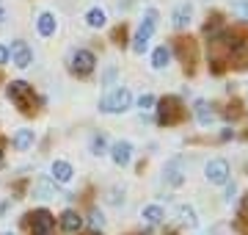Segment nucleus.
Wrapping results in <instances>:
<instances>
[{
	"instance_id": "nucleus-7",
	"label": "nucleus",
	"mask_w": 248,
	"mask_h": 235,
	"mask_svg": "<svg viewBox=\"0 0 248 235\" xmlns=\"http://www.w3.org/2000/svg\"><path fill=\"white\" fill-rule=\"evenodd\" d=\"M69 69L75 75H80V78H86V75H91L94 72V67H97V55L91 53V50H75L72 53V58H69Z\"/></svg>"
},
{
	"instance_id": "nucleus-33",
	"label": "nucleus",
	"mask_w": 248,
	"mask_h": 235,
	"mask_svg": "<svg viewBox=\"0 0 248 235\" xmlns=\"http://www.w3.org/2000/svg\"><path fill=\"white\" fill-rule=\"evenodd\" d=\"M3 235H14V233H3Z\"/></svg>"
},
{
	"instance_id": "nucleus-6",
	"label": "nucleus",
	"mask_w": 248,
	"mask_h": 235,
	"mask_svg": "<svg viewBox=\"0 0 248 235\" xmlns=\"http://www.w3.org/2000/svg\"><path fill=\"white\" fill-rule=\"evenodd\" d=\"M174 50H177L179 61L185 64V72L193 75L196 72V58H199V50H196V42L190 36H182L174 42Z\"/></svg>"
},
{
	"instance_id": "nucleus-3",
	"label": "nucleus",
	"mask_w": 248,
	"mask_h": 235,
	"mask_svg": "<svg viewBox=\"0 0 248 235\" xmlns=\"http://www.w3.org/2000/svg\"><path fill=\"white\" fill-rule=\"evenodd\" d=\"M133 108V94L130 89H113L110 94L99 100V111L102 114H124V111Z\"/></svg>"
},
{
	"instance_id": "nucleus-11",
	"label": "nucleus",
	"mask_w": 248,
	"mask_h": 235,
	"mask_svg": "<svg viewBox=\"0 0 248 235\" xmlns=\"http://www.w3.org/2000/svg\"><path fill=\"white\" fill-rule=\"evenodd\" d=\"M110 161H113L116 166H127V163L133 161V144H130V141H116V144L110 147Z\"/></svg>"
},
{
	"instance_id": "nucleus-19",
	"label": "nucleus",
	"mask_w": 248,
	"mask_h": 235,
	"mask_svg": "<svg viewBox=\"0 0 248 235\" xmlns=\"http://www.w3.org/2000/svg\"><path fill=\"white\" fill-rule=\"evenodd\" d=\"M141 216H143V221H146V224H160V221L166 218V213H163V208H160V205H146Z\"/></svg>"
},
{
	"instance_id": "nucleus-9",
	"label": "nucleus",
	"mask_w": 248,
	"mask_h": 235,
	"mask_svg": "<svg viewBox=\"0 0 248 235\" xmlns=\"http://www.w3.org/2000/svg\"><path fill=\"white\" fill-rule=\"evenodd\" d=\"M9 55H11V64H14V67H19V69L31 67V61H33V50H31V47H28V42H22V39H14V42H11Z\"/></svg>"
},
{
	"instance_id": "nucleus-17",
	"label": "nucleus",
	"mask_w": 248,
	"mask_h": 235,
	"mask_svg": "<svg viewBox=\"0 0 248 235\" xmlns=\"http://www.w3.org/2000/svg\"><path fill=\"white\" fill-rule=\"evenodd\" d=\"M105 22H108L105 9H99V6H94V9H89V11H86V25H89V28H105Z\"/></svg>"
},
{
	"instance_id": "nucleus-30",
	"label": "nucleus",
	"mask_w": 248,
	"mask_h": 235,
	"mask_svg": "<svg viewBox=\"0 0 248 235\" xmlns=\"http://www.w3.org/2000/svg\"><path fill=\"white\" fill-rule=\"evenodd\" d=\"M3 19H6V9H3V6H0V22H3Z\"/></svg>"
},
{
	"instance_id": "nucleus-21",
	"label": "nucleus",
	"mask_w": 248,
	"mask_h": 235,
	"mask_svg": "<svg viewBox=\"0 0 248 235\" xmlns=\"http://www.w3.org/2000/svg\"><path fill=\"white\" fill-rule=\"evenodd\" d=\"M33 194L36 197H42V199H55V197H63V194H58V191L53 188V185H50V183L47 180H39L33 185Z\"/></svg>"
},
{
	"instance_id": "nucleus-12",
	"label": "nucleus",
	"mask_w": 248,
	"mask_h": 235,
	"mask_svg": "<svg viewBox=\"0 0 248 235\" xmlns=\"http://www.w3.org/2000/svg\"><path fill=\"white\" fill-rule=\"evenodd\" d=\"M190 17H193V6L190 3H179L177 9H174V14H171V25L177 28V31H185L190 25Z\"/></svg>"
},
{
	"instance_id": "nucleus-13",
	"label": "nucleus",
	"mask_w": 248,
	"mask_h": 235,
	"mask_svg": "<svg viewBox=\"0 0 248 235\" xmlns=\"http://www.w3.org/2000/svg\"><path fill=\"white\" fill-rule=\"evenodd\" d=\"M163 174H166V183H169V185H174V188L185 183V172H182V161H179V158H174V161L166 163Z\"/></svg>"
},
{
	"instance_id": "nucleus-28",
	"label": "nucleus",
	"mask_w": 248,
	"mask_h": 235,
	"mask_svg": "<svg viewBox=\"0 0 248 235\" xmlns=\"http://www.w3.org/2000/svg\"><path fill=\"white\" fill-rule=\"evenodd\" d=\"M89 224L94 227V230H99V227L105 224V216H102V213H99L97 208H94V210H91V216H89Z\"/></svg>"
},
{
	"instance_id": "nucleus-26",
	"label": "nucleus",
	"mask_w": 248,
	"mask_h": 235,
	"mask_svg": "<svg viewBox=\"0 0 248 235\" xmlns=\"http://www.w3.org/2000/svg\"><path fill=\"white\" fill-rule=\"evenodd\" d=\"M229 3H232V9L237 11L240 17L248 19V0H229Z\"/></svg>"
},
{
	"instance_id": "nucleus-23",
	"label": "nucleus",
	"mask_w": 248,
	"mask_h": 235,
	"mask_svg": "<svg viewBox=\"0 0 248 235\" xmlns=\"http://www.w3.org/2000/svg\"><path fill=\"white\" fill-rule=\"evenodd\" d=\"M91 152H94V155H105L108 152V138L102 136V133L91 138Z\"/></svg>"
},
{
	"instance_id": "nucleus-15",
	"label": "nucleus",
	"mask_w": 248,
	"mask_h": 235,
	"mask_svg": "<svg viewBox=\"0 0 248 235\" xmlns=\"http://www.w3.org/2000/svg\"><path fill=\"white\" fill-rule=\"evenodd\" d=\"M36 141V133L33 130H28V127H22V130H17L14 133V138H11V147L14 150H19V152H25V150H31Z\"/></svg>"
},
{
	"instance_id": "nucleus-10",
	"label": "nucleus",
	"mask_w": 248,
	"mask_h": 235,
	"mask_svg": "<svg viewBox=\"0 0 248 235\" xmlns=\"http://www.w3.org/2000/svg\"><path fill=\"white\" fill-rule=\"evenodd\" d=\"M58 224H61V230L66 235H78L80 230H83V216H80L78 210H72V208H66L61 213V218H58Z\"/></svg>"
},
{
	"instance_id": "nucleus-8",
	"label": "nucleus",
	"mask_w": 248,
	"mask_h": 235,
	"mask_svg": "<svg viewBox=\"0 0 248 235\" xmlns=\"http://www.w3.org/2000/svg\"><path fill=\"white\" fill-rule=\"evenodd\" d=\"M204 177L213 183V185H226L229 183V163L223 161V158H215L204 166Z\"/></svg>"
},
{
	"instance_id": "nucleus-25",
	"label": "nucleus",
	"mask_w": 248,
	"mask_h": 235,
	"mask_svg": "<svg viewBox=\"0 0 248 235\" xmlns=\"http://www.w3.org/2000/svg\"><path fill=\"white\" fill-rule=\"evenodd\" d=\"M110 39H113V45L124 47V45H127V28H124V25L113 28V34H110Z\"/></svg>"
},
{
	"instance_id": "nucleus-29",
	"label": "nucleus",
	"mask_w": 248,
	"mask_h": 235,
	"mask_svg": "<svg viewBox=\"0 0 248 235\" xmlns=\"http://www.w3.org/2000/svg\"><path fill=\"white\" fill-rule=\"evenodd\" d=\"M9 58H11V55H9V47L0 45V64H9Z\"/></svg>"
},
{
	"instance_id": "nucleus-24",
	"label": "nucleus",
	"mask_w": 248,
	"mask_h": 235,
	"mask_svg": "<svg viewBox=\"0 0 248 235\" xmlns=\"http://www.w3.org/2000/svg\"><path fill=\"white\" fill-rule=\"evenodd\" d=\"M234 230L240 235H248V210H240L237 218H234Z\"/></svg>"
},
{
	"instance_id": "nucleus-14",
	"label": "nucleus",
	"mask_w": 248,
	"mask_h": 235,
	"mask_svg": "<svg viewBox=\"0 0 248 235\" xmlns=\"http://www.w3.org/2000/svg\"><path fill=\"white\" fill-rule=\"evenodd\" d=\"M72 174H75V169H72V163H66V161H53V166H50L53 183H69Z\"/></svg>"
},
{
	"instance_id": "nucleus-20",
	"label": "nucleus",
	"mask_w": 248,
	"mask_h": 235,
	"mask_svg": "<svg viewBox=\"0 0 248 235\" xmlns=\"http://www.w3.org/2000/svg\"><path fill=\"white\" fill-rule=\"evenodd\" d=\"M179 224L182 227H190V230H193L196 224H199V218H196V210L190 208V205H179Z\"/></svg>"
},
{
	"instance_id": "nucleus-31",
	"label": "nucleus",
	"mask_w": 248,
	"mask_h": 235,
	"mask_svg": "<svg viewBox=\"0 0 248 235\" xmlns=\"http://www.w3.org/2000/svg\"><path fill=\"white\" fill-rule=\"evenodd\" d=\"M86 235H102V233H99V230H91V233H86Z\"/></svg>"
},
{
	"instance_id": "nucleus-2",
	"label": "nucleus",
	"mask_w": 248,
	"mask_h": 235,
	"mask_svg": "<svg viewBox=\"0 0 248 235\" xmlns=\"http://www.w3.org/2000/svg\"><path fill=\"white\" fill-rule=\"evenodd\" d=\"M6 94H9V100L14 102L19 108V114H25V117H31V114H36V94H33V86H28L25 81H11L9 86H6Z\"/></svg>"
},
{
	"instance_id": "nucleus-32",
	"label": "nucleus",
	"mask_w": 248,
	"mask_h": 235,
	"mask_svg": "<svg viewBox=\"0 0 248 235\" xmlns=\"http://www.w3.org/2000/svg\"><path fill=\"white\" fill-rule=\"evenodd\" d=\"M0 163H3V141H0Z\"/></svg>"
},
{
	"instance_id": "nucleus-27",
	"label": "nucleus",
	"mask_w": 248,
	"mask_h": 235,
	"mask_svg": "<svg viewBox=\"0 0 248 235\" xmlns=\"http://www.w3.org/2000/svg\"><path fill=\"white\" fill-rule=\"evenodd\" d=\"M155 102H157V97H152V94H141V97H138V108L149 111V108H155Z\"/></svg>"
},
{
	"instance_id": "nucleus-16",
	"label": "nucleus",
	"mask_w": 248,
	"mask_h": 235,
	"mask_svg": "<svg viewBox=\"0 0 248 235\" xmlns=\"http://www.w3.org/2000/svg\"><path fill=\"white\" fill-rule=\"evenodd\" d=\"M36 31H39L42 36H53L55 34V17L50 14V11H42V14H39V19H36Z\"/></svg>"
},
{
	"instance_id": "nucleus-4",
	"label": "nucleus",
	"mask_w": 248,
	"mask_h": 235,
	"mask_svg": "<svg viewBox=\"0 0 248 235\" xmlns=\"http://www.w3.org/2000/svg\"><path fill=\"white\" fill-rule=\"evenodd\" d=\"M155 28H157V11H146V17H143V22L138 25L135 39H133L135 53H143V50L149 47V39H152V34H155Z\"/></svg>"
},
{
	"instance_id": "nucleus-22",
	"label": "nucleus",
	"mask_w": 248,
	"mask_h": 235,
	"mask_svg": "<svg viewBox=\"0 0 248 235\" xmlns=\"http://www.w3.org/2000/svg\"><path fill=\"white\" fill-rule=\"evenodd\" d=\"M213 111H210V105H207V102H202V100H199V102H196V119H199V125H210V122H213Z\"/></svg>"
},
{
	"instance_id": "nucleus-18",
	"label": "nucleus",
	"mask_w": 248,
	"mask_h": 235,
	"mask_svg": "<svg viewBox=\"0 0 248 235\" xmlns=\"http://www.w3.org/2000/svg\"><path fill=\"white\" fill-rule=\"evenodd\" d=\"M169 61H171V50H169V47H166V45L155 47V53H152V67H155V69H166Z\"/></svg>"
},
{
	"instance_id": "nucleus-1",
	"label": "nucleus",
	"mask_w": 248,
	"mask_h": 235,
	"mask_svg": "<svg viewBox=\"0 0 248 235\" xmlns=\"http://www.w3.org/2000/svg\"><path fill=\"white\" fill-rule=\"evenodd\" d=\"M155 105H157V125L160 127H174L185 119V105H182V100L174 97V94L160 97Z\"/></svg>"
},
{
	"instance_id": "nucleus-5",
	"label": "nucleus",
	"mask_w": 248,
	"mask_h": 235,
	"mask_svg": "<svg viewBox=\"0 0 248 235\" xmlns=\"http://www.w3.org/2000/svg\"><path fill=\"white\" fill-rule=\"evenodd\" d=\"M25 218H31V221H28V227H31V235H53V230H55V216L50 213V210L39 208V210H33V213H28Z\"/></svg>"
}]
</instances>
